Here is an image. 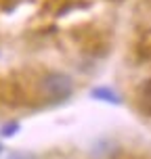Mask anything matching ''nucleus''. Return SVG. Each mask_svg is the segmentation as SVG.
<instances>
[{
	"label": "nucleus",
	"mask_w": 151,
	"mask_h": 159,
	"mask_svg": "<svg viewBox=\"0 0 151 159\" xmlns=\"http://www.w3.org/2000/svg\"><path fill=\"white\" fill-rule=\"evenodd\" d=\"M42 90L48 96L57 98V101H63V98H67V96L72 94L73 84L65 73H48L42 80Z\"/></svg>",
	"instance_id": "1"
},
{
	"label": "nucleus",
	"mask_w": 151,
	"mask_h": 159,
	"mask_svg": "<svg viewBox=\"0 0 151 159\" xmlns=\"http://www.w3.org/2000/svg\"><path fill=\"white\" fill-rule=\"evenodd\" d=\"M90 94L95 96V98H99V101H107V103L111 105H120L122 101H120V96L113 92L111 88H105V86H99V88H92V92Z\"/></svg>",
	"instance_id": "2"
},
{
	"label": "nucleus",
	"mask_w": 151,
	"mask_h": 159,
	"mask_svg": "<svg viewBox=\"0 0 151 159\" xmlns=\"http://www.w3.org/2000/svg\"><path fill=\"white\" fill-rule=\"evenodd\" d=\"M17 130H19V124H17V121H11V124H7V126H2L0 134L7 138V136H13V134L17 132Z\"/></svg>",
	"instance_id": "3"
},
{
	"label": "nucleus",
	"mask_w": 151,
	"mask_h": 159,
	"mask_svg": "<svg viewBox=\"0 0 151 159\" xmlns=\"http://www.w3.org/2000/svg\"><path fill=\"white\" fill-rule=\"evenodd\" d=\"M143 98L151 103V80H149V82H145V86H143Z\"/></svg>",
	"instance_id": "4"
},
{
	"label": "nucleus",
	"mask_w": 151,
	"mask_h": 159,
	"mask_svg": "<svg viewBox=\"0 0 151 159\" xmlns=\"http://www.w3.org/2000/svg\"><path fill=\"white\" fill-rule=\"evenodd\" d=\"M8 159H36L32 153H13V155H8Z\"/></svg>",
	"instance_id": "5"
},
{
	"label": "nucleus",
	"mask_w": 151,
	"mask_h": 159,
	"mask_svg": "<svg viewBox=\"0 0 151 159\" xmlns=\"http://www.w3.org/2000/svg\"><path fill=\"white\" fill-rule=\"evenodd\" d=\"M0 151H2V147H0Z\"/></svg>",
	"instance_id": "6"
}]
</instances>
